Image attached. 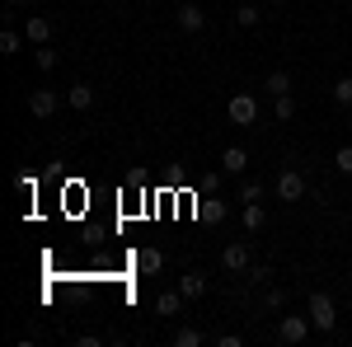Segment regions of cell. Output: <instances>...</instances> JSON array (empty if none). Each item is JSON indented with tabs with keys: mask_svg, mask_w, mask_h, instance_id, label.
I'll return each mask as SVG.
<instances>
[{
	"mask_svg": "<svg viewBox=\"0 0 352 347\" xmlns=\"http://www.w3.org/2000/svg\"><path fill=\"white\" fill-rule=\"evenodd\" d=\"M305 310H310V324H315L320 333H329V328L338 324V305H333V295H324V291H310Z\"/></svg>",
	"mask_w": 352,
	"mask_h": 347,
	"instance_id": "cell-1",
	"label": "cell"
},
{
	"mask_svg": "<svg viewBox=\"0 0 352 347\" xmlns=\"http://www.w3.org/2000/svg\"><path fill=\"white\" fill-rule=\"evenodd\" d=\"M272 192H277V202H300L305 197V179H300V169H282L277 174V183H272Z\"/></svg>",
	"mask_w": 352,
	"mask_h": 347,
	"instance_id": "cell-2",
	"label": "cell"
},
{
	"mask_svg": "<svg viewBox=\"0 0 352 347\" xmlns=\"http://www.w3.org/2000/svg\"><path fill=\"white\" fill-rule=\"evenodd\" d=\"M226 113H230L235 127H254V122H258V99H254V94H235V99L226 104Z\"/></svg>",
	"mask_w": 352,
	"mask_h": 347,
	"instance_id": "cell-3",
	"label": "cell"
},
{
	"mask_svg": "<svg viewBox=\"0 0 352 347\" xmlns=\"http://www.w3.org/2000/svg\"><path fill=\"white\" fill-rule=\"evenodd\" d=\"M310 328H315L310 315H287V320L277 324V338H282V343H305V338H310Z\"/></svg>",
	"mask_w": 352,
	"mask_h": 347,
	"instance_id": "cell-4",
	"label": "cell"
},
{
	"mask_svg": "<svg viewBox=\"0 0 352 347\" xmlns=\"http://www.w3.org/2000/svg\"><path fill=\"white\" fill-rule=\"evenodd\" d=\"M56 108H61V94L56 89H28V113L33 117H52Z\"/></svg>",
	"mask_w": 352,
	"mask_h": 347,
	"instance_id": "cell-5",
	"label": "cell"
},
{
	"mask_svg": "<svg viewBox=\"0 0 352 347\" xmlns=\"http://www.w3.org/2000/svg\"><path fill=\"white\" fill-rule=\"evenodd\" d=\"M254 263V244H226V254H221V267L226 272H244V267Z\"/></svg>",
	"mask_w": 352,
	"mask_h": 347,
	"instance_id": "cell-6",
	"label": "cell"
},
{
	"mask_svg": "<svg viewBox=\"0 0 352 347\" xmlns=\"http://www.w3.org/2000/svg\"><path fill=\"white\" fill-rule=\"evenodd\" d=\"M24 38L33 43V47H47V43H52V19H43V14H28Z\"/></svg>",
	"mask_w": 352,
	"mask_h": 347,
	"instance_id": "cell-7",
	"label": "cell"
},
{
	"mask_svg": "<svg viewBox=\"0 0 352 347\" xmlns=\"http://www.w3.org/2000/svg\"><path fill=\"white\" fill-rule=\"evenodd\" d=\"M221 169H226V174H244V169H249V150H244V146H226V150H221Z\"/></svg>",
	"mask_w": 352,
	"mask_h": 347,
	"instance_id": "cell-8",
	"label": "cell"
},
{
	"mask_svg": "<svg viewBox=\"0 0 352 347\" xmlns=\"http://www.w3.org/2000/svg\"><path fill=\"white\" fill-rule=\"evenodd\" d=\"M240 221H244V230H249V235H258V230L268 225V212H263V202H244Z\"/></svg>",
	"mask_w": 352,
	"mask_h": 347,
	"instance_id": "cell-9",
	"label": "cell"
},
{
	"mask_svg": "<svg viewBox=\"0 0 352 347\" xmlns=\"http://www.w3.org/2000/svg\"><path fill=\"white\" fill-rule=\"evenodd\" d=\"M179 291H184V300H202L207 295V277L202 272H184L179 277Z\"/></svg>",
	"mask_w": 352,
	"mask_h": 347,
	"instance_id": "cell-10",
	"label": "cell"
},
{
	"mask_svg": "<svg viewBox=\"0 0 352 347\" xmlns=\"http://www.w3.org/2000/svg\"><path fill=\"white\" fill-rule=\"evenodd\" d=\"M207 24V14H202V5H179V28H184V33H197V28Z\"/></svg>",
	"mask_w": 352,
	"mask_h": 347,
	"instance_id": "cell-11",
	"label": "cell"
},
{
	"mask_svg": "<svg viewBox=\"0 0 352 347\" xmlns=\"http://www.w3.org/2000/svg\"><path fill=\"white\" fill-rule=\"evenodd\" d=\"M66 104L76 108V113H85V108H94V89H89L85 80H76L71 89H66Z\"/></svg>",
	"mask_w": 352,
	"mask_h": 347,
	"instance_id": "cell-12",
	"label": "cell"
},
{
	"mask_svg": "<svg viewBox=\"0 0 352 347\" xmlns=\"http://www.w3.org/2000/svg\"><path fill=\"white\" fill-rule=\"evenodd\" d=\"M160 263H164L160 249H136V254H132V267H136V272H146V277H151V272H160Z\"/></svg>",
	"mask_w": 352,
	"mask_h": 347,
	"instance_id": "cell-13",
	"label": "cell"
},
{
	"mask_svg": "<svg viewBox=\"0 0 352 347\" xmlns=\"http://www.w3.org/2000/svg\"><path fill=\"white\" fill-rule=\"evenodd\" d=\"M263 94H272V99H277V94H292V76H287V71H272L268 80H263Z\"/></svg>",
	"mask_w": 352,
	"mask_h": 347,
	"instance_id": "cell-14",
	"label": "cell"
},
{
	"mask_svg": "<svg viewBox=\"0 0 352 347\" xmlns=\"http://www.w3.org/2000/svg\"><path fill=\"white\" fill-rule=\"evenodd\" d=\"M155 310H160V315H179V310H184V291H160Z\"/></svg>",
	"mask_w": 352,
	"mask_h": 347,
	"instance_id": "cell-15",
	"label": "cell"
},
{
	"mask_svg": "<svg viewBox=\"0 0 352 347\" xmlns=\"http://www.w3.org/2000/svg\"><path fill=\"white\" fill-rule=\"evenodd\" d=\"M292 113H296V99H292V94H277V99H272V117H277V122H287Z\"/></svg>",
	"mask_w": 352,
	"mask_h": 347,
	"instance_id": "cell-16",
	"label": "cell"
},
{
	"mask_svg": "<svg viewBox=\"0 0 352 347\" xmlns=\"http://www.w3.org/2000/svg\"><path fill=\"white\" fill-rule=\"evenodd\" d=\"M235 24H240V28H258V24H263V14H258L254 5H240V10H235Z\"/></svg>",
	"mask_w": 352,
	"mask_h": 347,
	"instance_id": "cell-17",
	"label": "cell"
},
{
	"mask_svg": "<svg viewBox=\"0 0 352 347\" xmlns=\"http://www.w3.org/2000/svg\"><path fill=\"white\" fill-rule=\"evenodd\" d=\"M24 43H28V38H19L14 28H5V33H0V52H5V56H14L19 47H24Z\"/></svg>",
	"mask_w": 352,
	"mask_h": 347,
	"instance_id": "cell-18",
	"label": "cell"
},
{
	"mask_svg": "<svg viewBox=\"0 0 352 347\" xmlns=\"http://www.w3.org/2000/svg\"><path fill=\"white\" fill-rule=\"evenodd\" d=\"M202 343H207V338H202L197 328H179V333H174V347H202Z\"/></svg>",
	"mask_w": 352,
	"mask_h": 347,
	"instance_id": "cell-19",
	"label": "cell"
},
{
	"mask_svg": "<svg viewBox=\"0 0 352 347\" xmlns=\"http://www.w3.org/2000/svg\"><path fill=\"white\" fill-rule=\"evenodd\" d=\"M240 202H263V183H258V179H254V183L244 179L240 183Z\"/></svg>",
	"mask_w": 352,
	"mask_h": 347,
	"instance_id": "cell-20",
	"label": "cell"
},
{
	"mask_svg": "<svg viewBox=\"0 0 352 347\" xmlns=\"http://www.w3.org/2000/svg\"><path fill=\"white\" fill-rule=\"evenodd\" d=\"M333 169L352 179V146H343V150H333Z\"/></svg>",
	"mask_w": 352,
	"mask_h": 347,
	"instance_id": "cell-21",
	"label": "cell"
},
{
	"mask_svg": "<svg viewBox=\"0 0 352 347\" xmlns=\"http://www.w3.org/2000/svg\"><path fill=\"white\" fill-rule=\"evenodd\" d=\"M333 99H338L343 108H352V76H343V80L333 85Z\"/></svg>",
	"mask_w": 352,
	"mask_h": 347,
	"instance_id": "cell-22",
	"label": "cell"
},
{
	"mask_svg": "<svg viewBox=\"0 0 352 347\" xmlns=\"http://www.w3.org/2000/svg\"><path fill=\"white\" fill-rule=\"evenodd\" d=\"M287 305V291L282 287H268V295H263V310H282Z\"/></svg>",
	"mask_w": 352,
	"mask_h": 347,
	"instance_id": "cell-23",
	"label": "cell"
},
{
	"mask_svg": "<svg viewBox=\"0 0 352 347\" xmlns=\"http://www.w3.org/2000/svg\"><path fill=\"white\" fill-rule=\"evenodd\" d=\"M33 61H38L43 71H56V61H61V56H56L52 47H38V56H33Z\"/></svg>",
	"mask_w": 352,
	"mask_h": 347,
	"instance_id": "cell-24",
	"label": "cell"
},
{
	"mask_svg": "<svg viewBox=\"0 0 352 347\" xmlns=\"http://www.w3.org/2000/svg\"><path fill=\"white\" fill-rule=\"evenodd\" d=\"M202 216H207V221H226V202H207Z\"/></svg>",
	"mask_w": 352,
	"mask_h": 347,
	"instance_id": "cell-25",
	"label": "cell"
},
{
	"mask_svg": "<svg viewBox=\"0 0 352 347\" xmlns=\"http://www.w3.org/2000/svg\"><path fill=\"white\" fill-rule=\"evenodd\" d=\"M263 282H272V267L268 263H254V287H263Z\"/></svg>",
	"mask_w": 352,
	"mask_h": 347,
	"instance_id": "cell-26",
	"label": "cell"
},
{
	"mask_svg": "<svg viewBox=\"0 0 352 347\" xmlns=\"http://www.w3.org/2000/svg\"><path fill=\"white\" fill-rule=\"evenodd\" d=\"M240 343H244L240 333H221V338H217V347H240Z\"/></svg>",
	"mask_w": 352,
	"mask_h": 347,
	"instance_id": "cell-27",
	"label": "cell"
},
{
	"mask_svg": "<svg viewBox=\"0 0 352 347\" xmlns=\"http://www.w3.org/2000/svg\"><path fill=\"white\" fill-rule=\"evenodd\" d=\"M348 132H352V108H348Z\"/></svg>",
	"mask_w": 352,
	"mask_h": 347,
	"instance_id": "cell-28",
	"label": "cell"
},
{
	"mask_svg": "<svg viewBox=\"0 0 352 347\" xmlns=\"http://www.w3.org/2000/svg\"><path fill=\"white\" fill-rule=\"evenodd\" d=\"M10 5H28V0H10Z\"/></svg>",
	"mask_w": 352,
	"mask_h": 347,
	"instance_id": "cell-29",
	"label": "cell"
},
{
	"mask_svg": "<svg viewBox=\"0 0 352 347\" xmlns=\"http://www.w3.org/2000/svg\"><path fill=\"white\" fill-rule=\"evenodd\" d=\"M272 5H287V0H272Z\"/></svg>",
	"mask_w": 352,
	"mask_h": 347,
	"instance_id": "cell-30",
	"label": "cell"
},
{
	"mask_svg": "<svg viewBox=\"0 0 352 347\" xmlns=\"http://www.w3.org/2000/svg\"><path fill=\"white\" fill-rule=\"evenodd\" d=\"M348 287H352V272H348Z\"/></svg>",
	"mask_w": 352,
	"mask_h": 347,
	"instance_id": "cell-31",
	"label": "cell"
}]
</instances>
